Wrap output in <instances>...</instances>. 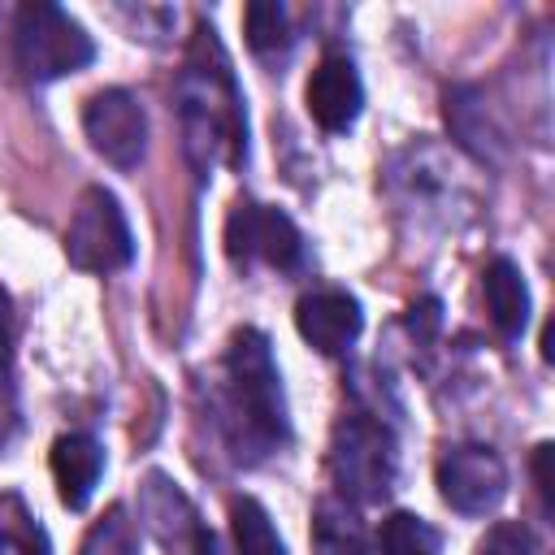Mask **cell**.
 Wrapping results in <instances>:
<instances>
[{
	"instance_id": "obj_12",
	"label": "cell",
	"mask_w": 555,
	"mask_h": 555,
	"mask_svg": "<svg viewBox=\"0 0 555 555\" xmlns=\"http://www.w3.org/2000/svg\"><path fill=\"white\" fill-rule=\"evenodd\" d=\"M100 473H104V451L91 434H61L52 442V477L65 507L82 512L100 486Z\"/></svg>"
},
{
	"instance_id": "obj_8",
	"label": "cell",
	"mask_w": 555,
	"mask_h": 555,
	"mask_svg": "<svg viewBox=\"0 0 555 555\" xmlns=\"http://www.w3.org/2000/svg\"><path fill=\"white\" fill-rule=\"evenodd\" d=\"M82 130L91 147L117 169H134L147 152V113L126 87L95 91L82 108Z\"/></svg>"
},
{
	"instance_id": "obj_11",
	"label": "cell",
	"mask_w": 555,
	"mask_h": 555,
	"mask_svg": "<svg viewBox=\"0 0 555 555\" xmlns=\"http://www.w3.org/2000/svg\"><path fill=\"white\" fill-rule=\"evenodd\" d=\"M295 325H299L308 347H317L321 356H338L360 338L364 312H360L356 295H347L338 286H321L295 304Z\"/></svg>"
},
{
	"instance_id": "obj_13",
	"label": "cell",
	"mask_w": 555,
	"mask_h": 555,
	"mask_svg": "<svg viewBox=\"0 0 555 555\" xmlns=\"http://www.w3.org/2000/svg\"><path fill=\"white\" fill-rule=\"evenodd\" d=\"M481 295H486V312H490L494 330L503 338H520L529 325V286H525L516 260L494 256L481 273Z\"/></svg>"
},
{
	"instance_id": "obj_22",
	"label": "cell",
	"mask_w": 555,
	"mask_h": 555,
	"mask_svg": "<svg viewBox=\"0 0 555 555\" xmlns=\"http://www.w3.org/2000/svg\"><path fill=\"white\" fill-rule=\"evenodd\" d=\"M9 347H13V312H9V295L0 291V377H9Z\"/></svg>"
},
{
	"instance_id": "obj_20",
	"label": "cell",
	"mask_w": 555,
	"mask_h": 555,
	"mask_svg": "<svg viewBox=\"0 0 555 555\" xmlns=\"http://www.w3.org/2000/svg\"><path fill=\"white\" fill-rule=\"evenodd\" d=\"M477 555H542V542L529 525L520 520H499L481 533L477 542Z\"/></svg>"
},
{
	"instance_id": "obj_9",
	"label": "cell",
	"mask_w": 555,
	"mask_h": 555,
	"mask_svg": "<svg viewBox=\"0 0 555 555\" xmlns=\"http://www.w3.org/2000/svg\"><path fill=\"white\" fill-rule=\"evenodd\" d=\"M143 520L169 555H221L212 529L199 525L195 507L165 473H152L143 486Z\"/></svg>"
},
{
	"instance_id": "obj_1",
	"label": "cell",
	"mask_w": 555,
	"mask_h": 555,
	"mask_svg": "<svg viewBox=\"0 0 555 555\" xmlns=\"http://www.w3.org/2000/svg\"><path fill=\"white\" fill-rule=\"evenodd\" d=\"M212 412L234 460L256 464L286 438L282 377H278L269 338L260 330L251 325L234 330L221 360V377L212 386Z\"/></svg>"
},
{
	"instance_id": "obj_19",
	"label": "cell",
	"mask_w": 555,
	"mask_h": 555,
	"mask_svg": "<svg viewBox=\"0 0 555 555\" xmlns=\"http://www.w3.org/2000/svg\"><path fill=\"white\" fill-rule=\"evenodd\" d=\"M243 26H247V43L256 52H273L286 43V9L273 0H256L243 9Z\"/></svg>"
},
{
	"instance_id": "obj_5",
	"label": "cell",
	"mask_w": 555,
	"mask_h": 555,
	"mask_svg": "<svg viewBox=\"0 0 555 555\" xmlns=\"http://www.w3.org/2000/svg\"><path fill=\"white\" fill-rule=\"evenodd\" d=\"M65 256L82 273H117L134 260V238L113 191L87 186L65 230Z\"/></svg>"
},
{
	"instance_id": "obj_21",
	"label": "cell",
	"mask_w": 555,
	"mask_h": 555,
	"mask_svg": "<svg viewBox=\"0 0 555 555\" xmlns=\"http://www.w3.org/2000/svg\"><path fill=\"white\" fill-rule=\"evenodd\" d=\"M13 429H17V399H13V382L0 377V447L9 442Z\"/></svg>"
},
{
	"instance_id": "obj_23",
	"label": "cell",
	"mask_w": 555,
	"mask_h": 555,
	"mask_svg": "<svg viewBox=\"0 0 555 555\" xmlns=\"http://www.w3.org/2000/svg\"><path fill=\"white\" fill-rule=\"evenodd\" d=\"M551 442H542L538 451H533V477H538V494H542V503L551 507Z\"/></svg>"
},
{
	"instance_id": "obj_6",
	"label": "cell",
	"mask_w": 555,
	"mask_h": 555,
	"mask_svg": "<svg viewBox=\"0 0 555 555\" xmlns=\"http://www.w3.org/2000/svg\"><path fill=\"white\" fill-rule=\"evenodd\" d=\"M225 251L234 264L260 260L269 269H295L304 260V238L282 208L243 199L225 221Z\"/></svg>"
},
{
	"instance_id": "obj_2",
	"label": "cell",
	"mask_w": 555,
	"mask_h": 555,
	"mask_svg": "<svg viewBox=\"0 0 555 555\" xmlns=\"http://www.w3.org/2000/svg\"><path fill=\"white\" fill-rule=\"evenodd\" d=\"M178 113H182L186 156L195 160V169L208 173L212 165H234L247 152L243 95L234 87L221 43L212 39V26H199L186 52V69L178 78Z\"/></svg>"
},
{
	"instance_id": "obj_14",
	"label": "cell",
	"mask_w": 555,
	"mask_h": 555,
	"mask_svg": "<svg viewBox=\"0 0 555 555\" xmlns=\"http://www.w3.org/2000/svg\"><path fill=\"white\" fill-rule=\"evenodd\" d=\"M312 555H373L369 529L356 516V503L330 494L312 507Z\"/></svg>"
},
{
	"instance_id": "obj_18",
	"label": "cell",
	"mask_w": 555,
	"mask_h": 555,
	"mask_svg": "<svg viewBox=\"0 0 555 555\" xmlns=\"http://www.w3.org/2000/svg\"><path fill=\"white\" fill-rule=\"evenodd\" d=\"M82 555H139L134 525H130L126 507H108V516L95 520V529L82 542Z\"/></svg>"
},
{
	"instance_id": "obj_10",
	"label": "cell",
	"mask_w": 555,
	"mask_h": 555,
	"mask_svg": "<svg viewBox=\"0 0 555 555\" xmlns=\"http://www.w3.org/2000/svg\"><path fill=\"white\" fill-rule=\"evenodd\" d=\"M304 100H308V113L321 130L330 134H343L356 126L360 108H364V82L351 65V56L343 52H325L304 87Z\"/></svg>"
},
{
	"instance_id": "obj_15",
	"label": "cell",
	"mask_w": 555,
	"mask_h": 555,
	"mask_svg": "<svg viewBox=\"0 0 555 555\" xmlns=\"http://www.w3.org/2000/svg\"><path fill=\"white\" fill-rule=\"evenodd\" d=\"M0 555H52L43 525L17 494H0Z\"/></svg>"
},
{
	"instance_id": "obj_7",
	"label": "cell",
	"mask_w": 555,
	"mask_h": 555,
	"mask_svg": "<svg viewBox=\"0 0 555 555\" xmlns=\"http://www.w3.org/2000/svg\"><path fill=\"white\" fill-rule=\"evenodd\" d=\"M438 494L460 516H486L507 494V468L481 442L447 447V455L438 460Z\"/></svg>"
},
{
	"instance_id": "obj_4",
	"label": "cell",
	"mask_w": 555,
	"mask_h": 555,
	"mask_svg": "<svg viewBox=\"0 0 555 555\" xmlns=\"http://www.w3.org/2000/svg\"><path fill=\"white\" fill-rule=\"evenodd\" d=\"M13 61L30 82L78 74L95 61L91 35L56 4H22L13 22Z\"/></svg>"
},
{
	"instance_id": "obj_17",
	"label": "cell",
	"mask_w": 555,
	"mask_h": 555,
	"mask_svg": "<svg viewBox=\"0 0 555 555\" xmlns=\"http://www.w3.org/2000/svg\"><path fill=\"white\" fill-rule=\"evenodd\" d=\"M230 520H234V546L238 555H286L269 512L256 499H234L230 503Z\"/></svg>"
},
{
	"instance_id": "obj_16",
	"label": "cell",
	"mask_w": 555,
	"mask_h": 555,
	"mask_svg": "<svg viewBox=\"0 0 555 555\" xmlns=\"http://www.w3.org/2000/svg\"><path fill=\"white\" fill-rule=\"evenodd\" d=\"M377 551L382 555H438L442 533L412 512H390L377 529Z\"/></svg>"
},
{
	"instance_id": "obj_3",
	"label": "cell",
	"mask_w": 555,
	"mask_h": 555,
	"mask_svg": "<svg viewBox=\"0 0 555 555\" xmlns=\"http://www.w3.org/2000/svg\"><path fill=\"white\" fill-rule=\"evenodd\" d=\"M399 473V451H395V434L364 416L351 412L334 425L330 438V481L338 490V499L347 503H382L395 486Z\"/></svg>"
}]
</instances>
